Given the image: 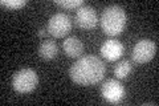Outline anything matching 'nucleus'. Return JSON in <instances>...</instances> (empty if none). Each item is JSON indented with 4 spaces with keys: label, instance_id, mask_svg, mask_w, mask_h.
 Listing matches in <instances>:
<instances>
[{
    "label": "nucleus",
    "instance_id": "obj_13",
    "mask_svg": "<svg viewBox=\"0 0 159 106\" xmlns=\"http://www.w3.org/2000/svg\"><path fill=\"white\" fill-rule=\"evenodd\" d=\"M27 4L25 0H2V6L9 9H19Z\"/></svg>",
    "mask_w": 159,
    "mask_h": 106
},
{
    "label": "nucleus",
    "instance_id": "obj_10",
    "mask_svg": "<svg viewBox=\"0 0 159 106\" xmlns=\"http://www.w3.org/2000/svg\"><path fill=\"white\" fill-rule=\"evenodd\" d=\"M58 52V47L54 40H44V41L40 44L39 48V54L40 57L44 60H52L57 56Z\"/></svg>",
    "mask_w": 159,
    "mask_h": 106
},
{
    "label": "nucleus",
    "instance_id": "obj_1",
    "mask_svg": "<svg viewBox=\"0 0 159 106\" xmlns=\"http://www.w3.org/2000/svg\"><path fill=\"white\" fill-rule=\"evenodd\" d=\"M106 72L105 64L97 56H84L69 69V76L81 86H93L103 78Z\"/></svg>",
    "mask_w": 159,
    "mask_h": 106
},
{
    "label": "nucleus",
    "instance_id": "obj_14",
    "mask_svg": "<svg viewBox=\"0 0 159 106\" xmlns=\"http://www.w3.org/2000/svg\"><path fill=\"white\" fill-rule=\"evenodd\" d=\"M45 35H47V29H40L37 32V36H40V37H44Z\"/></svg>",
    "mask_w": 159,
    "mask_h": 106
},
{
    "label": "nucleus",
    "instance_id": "obj_4",
    "mask_svg": "<svg viewBox=\"0 0 159 106\" xmlns=\"http://www.w3.org/2000/svg\"><path fill=\"white\" fill-rule=\"evenodd\" d=\"M157 53V44L152 41V40L148 39H143L139 40V41L134 45L133 48V61L135 64H146L148 61H151Z\"/></svg>",
    "mask_w": 159,
    "mask_h": 106
},
{
    "label": "nucleus",
    "instance_id": "obj_6",
    "mask_svg": "<svg viewBox=\"0 0 159 106\" xmlns=\"http://www.w3.org/2000/svg\"><path fill=\"white\" fill-rule=\"evenodd\" d=\"M102 98L110 104H118L125 98V88L117 80H106L101 86Z\"/></svg>",
    "mask_w": 159,
    "mask_h": 106
},
{
    "label": "nucleus",
    "instance_id": "obj_5",
    "mask_svg": "<svg viewBox=\"0 0 159 106\" xmlns=\"http://www.w3.org/2000/svg\"><path fill=\"white\" fill-rule=\"evenodd\" d=\"M72 29V21L70 17L66 13H54L53 16L49 19L47 31L51 33L53 37H64L70 32Z\"/></svg>",
    "mask_w": 159,
    "mask_h": 106
},
{
    "label": "nucleus",
    "instance_id": "obj_2",
    "mask_svg": "<svg viewBox=\"0 0 159 106\" xmlns=\"http://www.w3.org/2000/svg\"><path fill=\"white\" fill-rule=\"evenodd\" d=\"M126 13L125 9L119 6H109L103 9L101 16L102 31L107 36H118L123 32L126 27Z\"/></svg>",
    "mask_w": 159,
    "mask_h": 106
},
{
    "label": "nucleus",
    "instance_id": "obj_11",
    "mask_svg": "<svg viewBox=\"0 0 159 106\" xmlns=\"http://www.w3.org/2000/svg\"><path fill=\"white\" fill-rule=\"evenodd\" d=\"M131 70H133L131 62L129 60H122L114 68V74H116L117 78H127L129 74L131 73Z\"/></svg>",
    "mask_w": 159,
    "mask_h": 106
},
{
    "label": "nucleus",
    "instance_id": "obj_12",
    "mask_svg": "<svg viewBox=\"0 0 159 106\" xmlns=\"http://www.w3.org/2000/svg\"><path fill=\"white\" fill-rule=\"evenodd\" d=\"M54 4L64 9H78L84 6V0H56Z\"/></svg>",
    "mask_w": 159,
    "mask_h": 106
},
{
    "label": "nucleus",
    "instance_id": "obj_9",
    "mask_svg": "<svg viewBox=\"0 0 159 106\" xmlns=\"http://www.w3.org/2000/svg\"><path fill=\"white\" fill-rule=\"evenodd\" d=\"M62 49L66 56H69V57H80L84 52V44L78 37L70 36V37L64 40Z\"/></svg>",
    "mask_w": 159,
    "mask_h": 106
},
{
    "label": "nucleus",
    "instance_id": "obj_3",
    "mask_svg": "<svg viewBox=\"0 0 159 106\" xmlns=\"http://www.w3.org/2000/svg\"><path fill=\"white\" fill-rule=\"evenodd\" d=\"M39 84V76L36 70L31 68H24L16 72L12 77V86L17 93L25 94L36 89Z\"/></svg>",
    "mask_w": 159,
    "mask_h": 106
},
{
    "label": "nucleus",
    "instance_id": "obj_7",
    "mask_svg": "<svg viewBox=\"0 0 159 106\" xmlns=\"http://www.w3.org/2000/svg\"><path fill=\"white\" fill-rule=\"evenodd\" d=\"M76 24L82 29H93L98 24V15L90 6H82L76 12Z\"/></svg>",
    "mask_w": 159,
    "mask_h": 106
},
{
    "label": "nucleus",
    "instance_id": "obj_8",
    "mask_svg": "<svg viewBox=\"0 0 159 106\" xmlns=\"http://www.w3.org/2000/svg\"><path fill=\"white\" fill-rule=\"evenodd\" d=\"M101 56L107 60V61H117L118 58L122 57L123 54V45L121 41H118L116 39H109L101 45Z\"/></svg>",
    "mask_w": 159,
    "mask_h": 106
}]
</instances>
